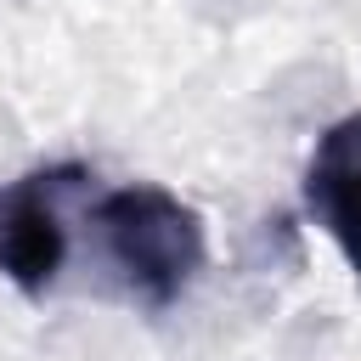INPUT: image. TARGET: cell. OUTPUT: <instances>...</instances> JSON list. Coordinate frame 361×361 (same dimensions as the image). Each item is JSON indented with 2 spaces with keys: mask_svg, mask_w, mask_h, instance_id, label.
<instances>
[{
  "mask_svg": "<svg viewBox=\"0 0 361 361\" xmlns=\"http://www.w3.org/2000/svg\"><path fill=\"white\" fill-rule=\"evenodd\" d=\"M90 220L107 265L147 310H169L203 271V254H209L203 214L169 186H152V180L113 186Z\"/></svg>",
  "mask_w": 361,
  "mask_h": 361,
  "instance_id": "1",
  "label": "cell"
},
{
  "mask_svg": "<svg viewBox=\"0 0 361 361\" xmlns=\"http://www.w3.org/2000/svg\"><path fill=\"white\" fill-rule=\"evenodd\" d=\"M85 186L79 164L56 169H28L11 186H0V276L23 293L39 299L62 265H68V226H62V197Z\"/></svg>",
  "mask_w": 361,
  "mask_h": 361,
  "instance_id": "2",
  "label": "cell"
},
{
  "mask_svg": "<svg viewBox=\"0 0 361 361\" xmlns=\"http://www.w3.org/2000/svg\"><path fill=\"white\" fill-rule=\"evenodd\" d=\"M305 209L361 276V113H344L316 135L305 164Z\"/></svg>",
  "mask_w": 361,
  "mask_h": 361,
  "instance_id": "3",
  "label": "cell"
}]
</instances>
